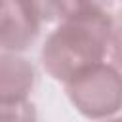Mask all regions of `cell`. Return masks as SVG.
<instances>
[{"label":"cell","instance_id":"1","mask_svg":"<svg viewBox=\"0 0 122 122\" xmlns=\"http://www.w3.org/2000/svg\"><path fill=\"white\" fill-rule=\"evenodd\" d=\"M118 51V27L109 13L63 19L42 46V65L57 82L67 84L76 74L109 61Z\"/></svg>","mask_w":122,"mask_h":122},{"label":"cell","instance_id":"2","mask_svg":"<svg viewBox=\"0 0 122 122\" xmlns=\"http://www.w3.org/2000/svg\"><path fill=\"white\" fill-rule=\"evenodd\" d=\"M72 107L90 120L114 118L122 105V82L116 63H99L65 84Z\"/></svg>","mask_w":122,"mask_h":122},{"label":"cell","instance_id":"3","mask_svg":"<svg viewBox=\"0 0 122 122\" xmlns=\"http://www.w3.org/2000/svg\"><path fill=\"white\" fill-rule=\"evenodd\" d=\"M36 72L29 59L17 53H0V105L29 101Z\"/></svg>","mask_w":122,"mask_h":122},{"label":"cell","instance_id":"4","mask_svg":"<svg viewBox=\"0 0 122 122\" xmlns=\"http://www.w3.org/2000/svg\"><path fill=\"white\" fill-rule=\"evenodd\" d=\"M2 6L10 8L17 15H23L27 21L38 27H42L57 15L53 0H2Z\"/></svg>","mask_w":122,"mask_h":122},{"label":"cell","instance_id":"5","mask_svg":"<svg viewBox=\"0 0 122 122\" xmlns=\"http://www.w3.org/2000/svg\"><path fill=\"white\" fill-rule=\"evenodd\" d=\"M55 13L63 19L74 17H88V15H101L109 13L111 0H53Z\"/></svg>","mask_w":122,"mask_h":122},{"label":"cell","instance_id":"6","mask_svg":"<svg viewBox=\"0 0 122 122\" xmlns=\"http://www.w3.org/2000/svg\"><path fill=\"white\" fill-rule=\"evenodd\" d=\"M0 122H38V112L30 101L0 105Z\"/></svg>","mask_w":122,"mask_h":122},{"label":"cell","instance_id":"7","mask_svg":"<svg viewBox=\"0 0 122 122\" xmlns=\"http://www.w3.org/2000/svg\"><path fill=\"white\" fill-rule=\"evenodd\" d=\"M105 122H120V118H116V116H114V118H109V120H105Z\"/></svg>","mask_w":122,"mask_h":122},{"label":"cell","instance_id":"8","mask_svg":"<svg viewBox=\"0 0 122 122\" xmlns=\"http://www.w3.org/2000/svg\"><path fill=\"white\" fill-rule=\"evenodd\" d=\"M0 4H2V0H0Z\"/></svg>","mask_w":122,"mask_h":122}]
</instances>
